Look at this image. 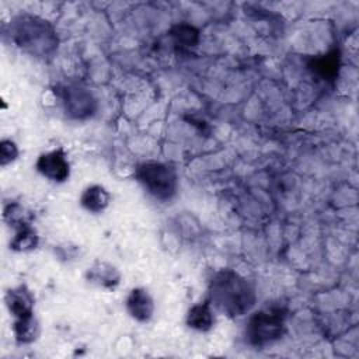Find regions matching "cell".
Returning <instances> with one entry per match:
<instances>
[{
	"label": "cell",
	"instance_id": "obj_1",
	"mask_svg": "<svg viewBox=\"0 0 359 359\" xmlns=\"http://www.w3.org/2000/svg\"><path fill=\"white\" fill-rule=\"evenodd\" d=\"M212 307L229 317H241L254 307L257 293L252 283L234 269H219L209 282Z\"/></svg>",
	"mask_w": 359,
	"mask_h": 359
},
{
	"label": "cell",
	"instance_id": "obj_2",
	"mask_svg": "<svg viewBox=\"0 0 359 359\" xmlns=\"http://www.w3.org/2000/svg\"><path fill=\"white\" fill-rule=\"evenodd\" d=\"M10 36L21 50L38 59H50L59 45L50 22L29 13H20L11 18Z\"/></svg>",
	"mask_w": 359,
	"mask_h": 359
},
{
	"label": "cell",
	"instance_id": "obj_3",
	"mask_svg": "<svg viewBox=\"0 0 359 359\" xmlns=\"http://www.w3.org/2000/svg\"><path fill=\"white\" fill-rule=\"evenodd\" d=\"M142 187L157 201L168 202L178 191V175L174 167L161 161H143L135 172Z\"/></svg>",
	"mask_w": 359,
	"mask_h": 359
},
{
	"label": "cell",
	"instance_id": "obj_4",
	"mask_svg": "<svg viewBox=\"0 0 359 359\" xmlns=\"http://www.w3.org/2000/svg\"><path fill=\"white\" fill-rule=\"evenodd\" d=\"M285 332V314L280 309L259 310L250 316L245 325V339L255 348H262L280 339Z\"/></svg>",
	"mask_w": 359,
	"mask_h": 359
},
{
	"label": "cell",
	"instance_id": "obj_5",
	"mask_svg": "<svg viewBox=\"0 0 359 359\" xmlns=\"http://www.w3.org/2000/svg\"><path fill=\"white\" fill-rule=\"evenodd\" d=\"M63 109L73 119H86L97 111V101L90 90L81 86H63L59 90Z\"/></svg>",
	"mask_w": 359,
	"mask_h": 359
},
{
	"label": "cell",
	"instance_id": "obj_6",
	"mask_svg": "<svg viewBox=\"0 0 359 359\" xmlns=\"http://www.w3.org/2000/svg\"><path fill=\"white\" fill-rule=\"evenodd\" d=\"M35 167L41 175L53 182H65L70 175V164L63 149L41 154Z\"/></svg>",
	"mask_w": 359,
	"mask_h": 359
},
{
	"label": "cell",
	"instance_id": "obj_7",
	"mask_svg": "<svg viewBox=\"0 0 359 359\" xmlns=\"http://www.w3.org/2000/svg\"><path fill=\"white\" fill-rule=\"evenodd\" d=\"M34 294L25 285L11 287L4 294V303L7 310L15 317H24L34 313Z\"/></svg>",
	"mask_w": 359,
	"mask_h": 359
},
{
	"label": "cell",
	"instance_id": "obj_8",
	"mask_svg": "<svg viewBox=\"0 0 359 359\" xmlns=\"http://www.w3.org/2000/svg\"><path fill=\"white\" fill-rule=\"evenodd\" d=\"M126 309L135 320L146 323L154 314V300L146 289L135 287L126 299Z\"/></svg>",
	"mask_w": 359,
	"mask_h": 359
},
{
	"label": "cell",
	"instance_id": "obj_9",
	"mask_svg": "<svg viewBox=\"0 0 359 359\" xmlns=\"http://www.w3.org/2000/svg\"><path fill=\"white\" fill-rule=\"evenodd\" d=\"M90 283H94L104 289H114L121 280V272L109 262L95 261L86 273Z\"/></svg>",
	"mask_w": 359,
	"mask_h": 359
},
{
	"label": "cell",
	"instance_id": "obj_10",
	"mask_svg": "<svg viewBox=\"0 0 359 359\" xmlns=\"http://www.w3.org/2000/svg\"><path fill=\"white\" fill-rule=\"evenodd\" d=\"M339 66H341V56L338 49H334L325 55L317 56L311 59L309 63V69L325 81H331L337 79Z\"/></svg>",
	"mask_w": 359,
	"mask_h": 359
},
{
	"label": "cell",
	"instance_id": "obj_11",
	"mask_svg": "<svg viewBox=\"0 0 359 359\" xmlns=\"http://www.w3.org/2000/svg\"><path fill=\"white\" fill-rule=\"evenodd\" d=\"M215 324L213 309L209 302L194 304L187 314V325L196 331H209Z\"/></svg>",
	"mask_w": 359,
	"mask_h": 359
},
{
	"label": "cell",
	"instance_id": "obj_12",
	"mask_svg": "<svg viewBox=\"0 0 359 359\" xmlns=\"http://www.w3.org/2000/svg\"><path fill=\"white\" fill-rule=\"evenodd\" d=\"M13 332L18 344H22V345L32 344L34 341L38 339L41 334L39 321L36 320L34 313L29 316L18 317L13 324Z\"/></svg>",
	"mask_w": 359,
	"mask_h": 359
},
{
	"label": "cell",
	"instance_id": "obj_13",
	"mask_svg": "<svg viewBox=\"0 0 359 359\" xmlns=\"http://www.w3.org/2000/svg\"><path fill=\"white\" fill-rule=\"evenodd\" d=\"M109 201H111L109 192L101 185L87 187L80 196L81 206L91 213L102 212L108 206Z\"/></svg>",
	"mask_w": 359,
	"mask_h": 359
},
{
	"label": "cell",
	"instance_id": "obj_14",
	"mask_svg": "<svg viewBox=\"0 0 359 359\" xmlns=\"http://www.w3.org/2000/svg\"><path fill=\"white\" fill-rule=\"evenodd\" d=\"M13 229H15V234L10 241V248L13 251H29L36 248L39 237L29 222L20 223Z\"/></svg>",
	"mask_w": 359,
	"mask_h": 359
},
{
	"label": "cell",
	"instance_id": "obj_15",
	"mask_svg": "<svg viewBox=\"0 0 359 359\" xmlns=\"http://www.w3.org/2000/svg\"><path fill=\"white\" fill-rule=\"evenodd\" d=\"M170 35L174 43L182 49H189L198 45L199 42V31L187 22H180L174 25L170 31Z\"/></svg>",
	"mask_w": 359,
	"mask_h": 359
},
{
	"label": "cell",
	"instance_id": "obj_16",
	"mask_svg": "<svg viewBox=\"0 0 359 359\" xmlns=\"http://www.w3.org/2000/svg\"><path fill=\"white\" fill-rule=\"evenodd\" d=\"M18 157V147L10 139H3L0 142V164L6 167L7 164L13 163Z\"/></svg>",
	"mask_w": 359,
	"mask_h": 359
}]
</instances>
